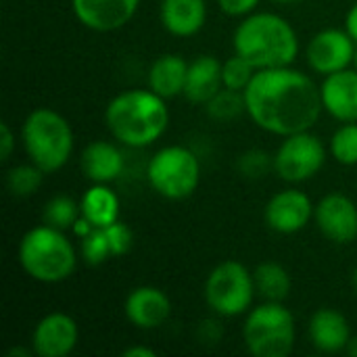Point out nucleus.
I'll list each match as a JSON object with an SVG mask.
<instances>
[{"mask_svg":"<svg viewBox=\"0 0 357 357\" xmlns=\"http://www.w3.org/2000/svg\"><path fill=\"white\" fill-rule=\"evenodd\" d=\"M245 105L257 128L282 138L312 130L324 111L316 82L293 67L255 71Z\"/></svg>","mask_w":357,"mask_h":357,"instance_id":"obj_1","label":"nucleus"},{"mask_svg":"<svg viewBox=\"0 0 357 357\" xmlns=\"http://www.w3.org/2000/svg\"><path fill=\"white\" fill-rule=\"evenodd\" d=\"M105 123L117 142L130 149H146L167 132L169 109L165 98L151 88L126 90L109 100Z\"/></svg>","mask_w":357,"mask_h":357,"instance_id":"obj_2","label":"nucleus"},{"mask_svg":"<svg viewBox=\"0 0 357 357\" xmlns=\"http://www.w3.org/2000/svg\"><path fill=\"white\" fill-rule=\"evenodd\" d=\"M232 46L257 71L291 67L299 54L295 27L276 13H251L243 17L232 33Z\"/></svg>","mask_w":357,"mask_h":357,"instance_id":"obj_3","label":"nucleus"},{"mask_svg":"<svg viewBox=\"0 0 357 357\" xmlns=\"http://www.w3.org/2000/svg\"><path fill=\"white\" fill-rule=\"evenodd\" d=\"M17 255L23 272L42 284L67 280L77 266V253L67 234L48 224L29 228L19 243Z\"/></svg>","mask_w":357,"mask_h":357,"instance_id":"obj_4","label":"nucleus"},{"mask_svg":"<svg viewBox=\"0 0 357 357\" xmlns=\"http://www.w3.org/2000/svg\"><path fill=\"white\" fill-rule=\"evenodd\" d=\"M21 140L27 159L44 174L63 169L73 153V130L54 109L38 107L27 113L21 126Z\"/></svg>","mask_w":357,"mask_h":357,"instance_id":"obj_5","label":"nucleus"},{"mask_svg":"<svg viewBox=\"0 0 357 357\" xmlns=\"http://www.w3.org/2000/svg\"><path fill=\"white\" fill-rule=\"evenodd\" d=\"M297 339L295 316L284 303L266 301L247 312L243 341L251 356L287 357L293 354Z\"/></svg>","mask_w":357,"mask_h":357,"instance_id":"obj_6","label":"nucleus"},{"mask_svg":"<svg viewBox=\"0 0 357 357\" xmlns=\"http://www.w3.org/2000/svg\"><path fill=\"white\" fill-rule=\"evenodd\" d=\"M146 180L151 188L163 199H188L201 184V161L188 146H163L151 157L146 167Z\"/></svg>","mask_w":357,"mask_h":357,"instance_id":"obj_7","label":"nucleus"},{"mask_svg":"<svg viewBox=\"0 0 357 357\" xmlns=\"http://www.w3.org/2000/svg\"><path fill=\"white\" fill-rule=\"evenodd\" d=\"M253 272L241 261L228 259L218 264L205 280V303L222 318H236L251 310L255 299Z\"/></svg>","mask_w":357,"mask_h":357,"instance_id":"obj_8","label":"nucleus"},{"mask_svg":"<svg viewBox=\"0 0 357 357\" xmlns=\"http://www.w3.org/2000/svg\"><path fill=\"white\" fill-rule=\"evenodd\" d=\"M324 163L326 146L310 130L284 136L274 155V172L280 180L289 184H301L312 180L324 167Z\"/></svg>","mask_w":357,"mask_h":357,"instance_id":"obj_9","label":"nucleus"},{"mask_svg":"<svg viewBox=\"0 0 357 357\" xmlns=\"http://www.w3.org/2000/svg\"><path fill=\"white\" fill-rule=\"evenodd\" d=\"M357 42L349 36L347 29H322L318 31L307 48L305 59L314 73L318 75H331L337 71H343L354 65L356 59Z\"/></svg>","mask_w":357,"mask_h":357,"instance_id":"obj_10","label":"nucleus"},{"mask_svg":"<svg viewBox=\"0 0 357 357\" xmlns=\"http://www.w3.org/2000/svg\"><path fill=\"white\" fill-rule=\"evenodd\" d=\"M314 211L316 207L303 190L287 188L266 203L264 220L268 228L278 234H297L312 222Z\"/></svg>","mask_w":357,"mask_h":357,"instance_id":"obj_11","label":"nucleus"},{"mask_svg":"<svg viewBox=\"0 0 357 357\" xmlns=\"http://www.w3.org/2000/svg\"><path fill=\"white\" fill-rule=\"evenodd\" d=\"M314 220L318 230L337 245H349L357 238V205L343 192H331L316 205Z\"/></svg>","mask_w":357,"mask_h":357,"instance_id":"obj_12","label":"nucleus"},{"mask_svg":"<svg viewBox=\"0 0 357 357\" xmlns=\"http://www.w3.org/2000/svg\"><path fill=\"white\" fill-rule=\"evenodd\" d=\"M79 328L77 322L63 314H46L31 333V349L40 357H67L77 345Z\"/></svg>","mask_w":357,"mask_h":357,"instance_id":"obj_13","label":"nucleus"},{"mask_svg":"<svg viewBox=\"0 0 357 357\" xmlns=\"http://www.w3.org/2000/svg\"><path fill=\"white\" fill-rule=\"evenodd\" d=\"M140 0H71L75 19L100 33L117 31L132 21Z\"/></svg>","mask_w":357,"mask_h":357,"instance_id":"obj_14","label":"nucleus"},{"mask_svg":"<svg viewBox=\"0 0 357 357\" xmlns=\"http://www.w3.org/2000/svg\"><path fill=\"white\" fill-rule=\"evenodd\" d=\"M126 320L138 331H157L172 316L169 297L157 287H136L128 293L123 303Z\"/></svg>","mask_w":357,"mask_h":357,"instance_id":"obj_15","label":"nucleus"},{"mask_svg":"<svg viewBox=\"0 0 357 357\" xmlns=\"http://www.w3.org/2000/svg\"><path fill=\"white\" fill-rule=\"evenodd\" d=\"M324 111L341 123L357 121V69L331 73L320 84Z\"/></svg>","mask_w":357,"mask_h":357,"instance_id":"obj_16","label":"nucleus"},{"mask_svg":"<svg viewBox=\"0 0 357 357\" xmlns=\"http://www.w3.org/2000/svg\"><path fill=\"white\" fill-rule=\"evenodd\" d=\"M307 335H310L312 345L322 354L345 351L354 337L347 318L333 307H322L312 314Z\"/></svg>","mask_w":357,"mask_h":357,"instance_id":"obj_17","label":"nucleus"},{"mask_svg":"<svg viewBox=\"0 0 357 357\" xmlns=\"http://www.w3.org/2000/svg\"><path fill=\"white\" fill-rule=\"evenodd\" d=\"M159 21L163 29L176 38L197 36L207 21L205 0H161Z\"/></svg>","mask_w":357,"mask_h":357,"instance_id":"obj_18","label":"nucleus"},{"mask_svg":"<svg viewBox=\"0 0 357 357\" xmlns=\"http://www.w3.org/2000/svg\"><path fill=\"white\" fill-rule=\"evenodd\" d=\"M79 167L92 184H111L123 174L121 151L107 140H92L79 155Z\"/></svg>","mask_w":357,"mask_h":357,"instance_id":"obj_19","label":"nucleus"},{"mask_svg":"<svg viewBox=\"0 0 357 357\" xmlns=\"http://www.w3.org/2000/svg\"><path fill=\"white\" fill-rule=\"evenodd\" d=\"M224 88L222 61L213 54H201L188 63L184 98L192 105H207Z\"/></svg>","mask_w":357,"mask_h":357,"instance_id":"obj_20","label":"nucleus"},{"mask_svg":"<svg viewBox=\"0 0 357 357\" xmlns=\"http://www.w3.org/2000/svg\"><path fill=\"white\" fill-rule=\"evenodd\" d=\"M188 63L180 54H161L151 63L149 88L165 100L184 94Z\"/></svg>","mask_w":357,"mask_h":357,"instance_id":"obj_21","label":"nucleus"},{"mask_svg":"<svg viewBox=\"0 0 357 357\" xmlns=\"http://www.w3.org/2000/svg\"><path fill=\"white\" fill-rule=\"evenodd\" d=\"M79 207L94 228H107L119 220V197L109 184H92L82 195Z\"/></svg>","mask_w":357,"mask_h":357,"instance_id":"obj_22","label":"nucleus"},{"mask_svg":"<svg viewBox=\"0 0 357 357\" xmlns=\"http://www.w3.org/2000/svg\"><path fill=\"white\" fill-rule=\"evenodd\" d=\"M255 291L264 301H278L284 303V299L291 293V276L284 266L276 261H261L253 270Z\"/></svg>","mask_w":357,"mask_h":357,"instance_id":"obj_23","label":"nucleus"},{"mask_svg":"<svg viewBox=\"0 0 357 357\" xmlns=\"http://www.w3.org/2000/svg\"><path fill=\"white\" fill-rule=\"evenodd\" d=\"M42 218H44V224L54 226V228L67 232V230H71V228L75 226V222L82 218V207H79V203H75L71 197L59 195V197H52V199L44 205Z\"/></svg>","mask_w":357,"mask_h":357,"instance_id":"obj_24","label":"nucleus"},{"mask_svg":"<svg viewBox=\"0 0 357 357\" xmlns=\"http://www.w3.org/2000/svg\"><path fill=\"white\" fill-rule=\"evenodd\" d=\"M44 176L46 174L31 161L25 165H15L6 172V188L13 197L25 199V197H31L33 192H38Z\"/></svg>","mask_w":357,"mask_h":357,"instance_id":"obj_25","label":"nucleus"},{"mask_svg":"<svg viewBox=\"0 0 357 357\" xmlns=\"http://www.w3.org/2000/svg\"><path fill=\"white\" fill-rule=\"evenodd\" d=\"M205 109H207V113H209L211 119H218V121L236 119L241 113H247L245 92L230 90V88H222V90L205 105Z\"/></svg>","mask_w":357,"mask_h":357,"instance_id":"obj_26","label":"nucleus"},{"mask_svg":"<svg viewBox=\"0 0 357 357\" xmlns=\"http://www.w3.org/2000/svg\"><path fill=\"white\" fill-rule=\"evenodd\" d=\"M331 155L341 165H357V121L343 123L331 138Z\"/></svg>","mask_w":357,"mask_h":357,"instance_id":"obj_27","label":"nucleus"},{"mask_svg":"<svg viewBox=\"0 0 357 357\" xmlns=\"http://www.w3.org/2000/svg\"><path fill=\"white\" fill-rule=\"evenodd\" d=\"M255 67L243 59L241 54L234 52V56H230L228 61L222 63V79H224V88H230V90H238V92H245V88L251 84L253 75H255Z\"/></svg>","mask_w":357,"mask_h":357,"instance_id":"obj_28","label":"nucleus"},{"mask_svg":"<svg viewBox=\"0 0 357 357\" xmlns=\"http://www.w3.org/2000/svg\"><path fill=\"white\" fill-rule=\"evenodd\" d=\"M79 253H82L84 261L90 264V266H100L109 257H113V251H111L105 228H94L88 236H84Z\"/></svg>","mask_w":357,"mask_h":357,"instance_id":"obj_29","label":"nucleus"},{"mask_svg":"<svg viewBox=\"0 0 357 357\" xmlns=\"http://www.w3.org/2000/svg\"><path fill=\"white\" fill-rule=\"evenodd\" d=\"M270 167H274V157L270 159V155L259 149H251L238 159V169L247 178H261Z\"/></svg>","mask_w":357,"mask_h":357,"instance_id":"obj_30","label":"nucleus"},{"mask_svg":"<svg viewBox=\"0 0 357 357\" xmlns=\"http://www.w3.org/2000/svg\"><path fill=\"white\" fill-rule=\"evenodd\" d=\"M107 232V238H109V245H111V251H113V257H121L126 253L132 251L134 247V232L128 224L123 222H115L111 226L105 228Z\"/></svg>","mask_w":357,"mask_h":357,"instance_id":"obj_31","label":"nucleus"},{"mask_svg":"<svg viewBox=\"0 0 357 357\" xmlns=\"http://www.w3.org/2000/svg\"><path fill=\"white\" fill-rule=\"evenodd\" d=\"M261 0H218V6L228 17H247L255 13Z\"/></svg>","mask_w":357,"mask_h":357,"instance_id":"obj_32","label":"nucleus"},{"mask_svg":"<svg viewBox=\"0 0 357 357\" xmlns=\"http://www.w3.org/2000/svg\"><path fill=\"white\" fill-rule=\"evenodd\" d=\"M15 151V134L6 121L0 123V161H8Z\"/></svg>","mask_w":357,"mask_h":357,"instance_id":"obj_33","label":"nucleus"},{"mask_svg":"<svg viewBox=\"0 0 357 357\" xmlns=\"http://www.w3.org/2000/svg\"><path fill=\"white\" fill-rule=\"evenodd\" d=\"M345 29L349 31V36L357 42V2L349 8V13L345 17Z\"/></svg>","mask_w":357,"mask_h":357,"instance_id":"obj_34","label":"nucleus"},{"mask_svg":"<svg viewBox=\"0 0 357 357\" xmlns=\"http://www.w3.org/2000/svg\"><path fill=\"white\" fill-rule=\"evenodd\" d=\"M157 351L153 347H142V345H134V347H128L123 351V357H155Z\"/></svg>","mask_w":357,"mask_h":357,"instance_id":"obj_35","label":"nucleus"},{"mask_svg":"<svg viewBox=\"0 0 357 357\" xmlns=\"http://www.w3.org/2000/svg\"><path fill=\"white\" fill-rule=\"evenodd\" d=\"M31 354H33V349H25V347H10L6 356H8V357H17V356H19V357H29Z\"/></svg>","mask_w":357,"mask_h":357,"instance_id":"obj_36","label":"nucleus"},{"mask_svg":"<svg viewBox=\"0 0 357 357\" xmlns=\"http://www.w3.org/2000/svg\"><path fill=\"white\" fill-rule=\"evenodd\" d=\"M347 354L351 357H357V335L356 337H351V341H349V345H347V349H345Z\"/></svg>","mask_w":357,"mask_h":357,"instance_id":"obj_37","label":"nucleus"},{"mask_svg":"<svg viewBox=\"0 0 357 357\" xmlns=\"http://www.w3.org/2000/svg\"><path fill=\"white\" fill-rule=\"evenodd\" d=\"M274 2H280V4H297V2H303V0H274Z\"/></svg>","mask_w":357,"mask_h":357,"instance_id":"obj_38","label":"nucleus"},{"mask_svg":"<svg viewBox=\"0 0 357 357\" xmlns=\"http://www.w3.org/2000/svg\"><path fill=\"white\" fill-rule=\"evenodd\" d=\"M354 289H356V293H357V268H356V272H354Z\"/></svg>","mask_w":357,"mask_h":357,"instance_id":"obj_39","label":"nucleus"},{"mask_svg":"<svg viewBox=\"0 0 357 357\" xmlns=\"http://www.w3.org/2000/svg\"><path fill=\"white\" fill-rule=\"evenodd\" d=\"M354 67L357 69V48H356V59H354Z\"/></svg>","mask_w":357,"mask_h":357,"instance_id":"obj_40","label":"nucleus"},{"mask_svg":"<svg viewBox=\"0 0 357 357\" xmlns=\"http://www.w3.org/2000/svg\"><path fill=\"white\" fill-rule=\"evenodd\" d=\"M356 188H357V180H356Z\"/></svg>","mask_w":357,"mask_h":357,"instance_id":"obj_41","label":"nucleus"}]
</instances>
